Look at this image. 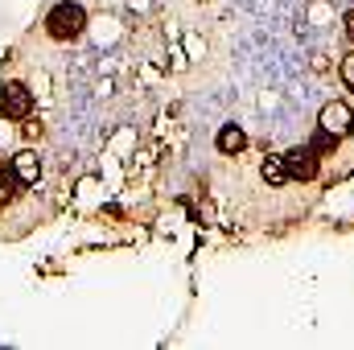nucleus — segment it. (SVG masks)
<instances>
[{
    "label": "nucleus",
    "mask_w": 354,
    "mask_h": 350,
    "mask_svg": "<svg viewBox=\"0 0 354 350\" xmlns=\"http://www.w3.org/2000/svg\"><path fill=\"white\" fill-rule=\"evenodd\" d=\"M342 83L354 91V54H346V58H342Z\"/></svg>",
    "instance_id": "1a4fd4ad"
},
{
    "label": "nucleus",
    "mask_w": 354,
    "mask_h": 350,
    "mask_svg": "<svg viewBox=\"0 0 354 350\" xmlns=\"http://www.w3.org/2000/svg\"><path fill=\"white\" fill-rule=\"evenodd\" d=\"M87 29V12L79 8V4H54L50 8V17H46V33L54 37V42H75L79 33Z\"/></svg>",
    "instance_id": "f03ea898"
},
{
    "label": "nucleus",
    "mask_w": 354,
    "mask_h": 350,
    "mask_svg": "<svg viewBox=\"0 0 354 350\" xmlns=\"http://www.w3.org/2000/svg\"><path fill=\"white\" fill-rule=\"evenodd\" d=\"M284 169H288V181H313L322 174V153L313 145L292 149V153H284Z\"/></svg>",
    "instance_id": "7ed1b4c3"
},
{
    "label": "nucleus",
    "mask_w": 354,
    "mask_h": 350,
    "mask_svg": "<svg viewBox=\"0 0 354 350\" xmlns=\"http://www.w3.org/2000/svg\"><path fill=\"white\" fill-rule=\"evenodd\" d=\"M12 165L21 169V177H29V181H37V177H41V161H37V153H29V149H25V153H17V157H12Z\"/></svg>",
    "instance_id": "423d86ee"
},
{
    "label": "nucleus",
    "mask_w": 354,
    "mask_h": 350,
    "mask_svg": "<svg viewBox=\"0 0 354 350\" xmlns=\"http://www.w3.org/2000/svg\"><path fill=\"white\" fill-rule=\"evenodd\" d=\"M342 25H346V37H351V42H354V8H351V12H346V21H342Z\"/></svg>",
    "instance_id": "9d476101"
},
{
    "label": "nucleus",
    "mask_w": 354,
    "mask_h": 350,
    "mask_svg": "<svg viewBox=\"0 0 354 350\" xmlns=\"http://www.w3.org/2000/svg\"><path fill=\"white\" fill-rule=\"evenodd\" d=\"M264 181H272V185H288V169H284V157H268V161H264Z\"/></svg>",
    "instance_id": "6e6552de"
},
{
    "label": "nucleus",
    "mask_w": 354,
    "mask_h": 350,
    "mask_svg": "<svg viewBox=\"0 0 354 350\" xmlns=\"http://www.w3.org/2000/svg\"><path fill=\"white\" fill-rule=\"evenodd\" d=\"M0 111H4V120H29L33 116V95L21 87V83H4V91H0Z\"/></svg>",
    "instance_id": "20e7f679"
},
{
    "label": "nucleus",
    "mask_w": 354,
    "mask_h": 350,
    "mask_svg": "<svg viewBox=\"0 0 354 350\" xmlns=\"http://www.w3.org/2000/svg\"><path fill=\"white\" fill-rule=\"evenodd\" d=\"M37 181L21 177L12 161H0V239H21L37 227L46 210H37Z\"/></svg>",
    "instance_id": "f257e3e1"
},
{
    "label": "nucleus",
    "mask_w": 354,
    "mask_h": 350,
    "mask_svg": "<svg viewBox=\"0 0 354 350\" xmlns=\"http://www.w3.org/2000/svg\"><path fill=\"white\" fill-rule=\"evenodd\" d=\"M322 128L334 132V136H342V132L351 128V107H346V103H326V107H322Z\"/></svg>",
    "instance_id": "39448f33"
},
{
    "label": "nucleus",
    "mask_w": 354,
    "mask_h": 350,
    "mask_svg": "<svg viewBox=\"0 0 354 350\" xmlns=\"http://www.w3.org/2000/svg\"><path fill=\"white\" fill-rule=\"evenodd\" d=\"M243 145H248V136H243L235 124H227V128L218 132V149H223V153H239Z\"/></svg>",
    "instance_id": "0eeeda50"
}]
</instances>
